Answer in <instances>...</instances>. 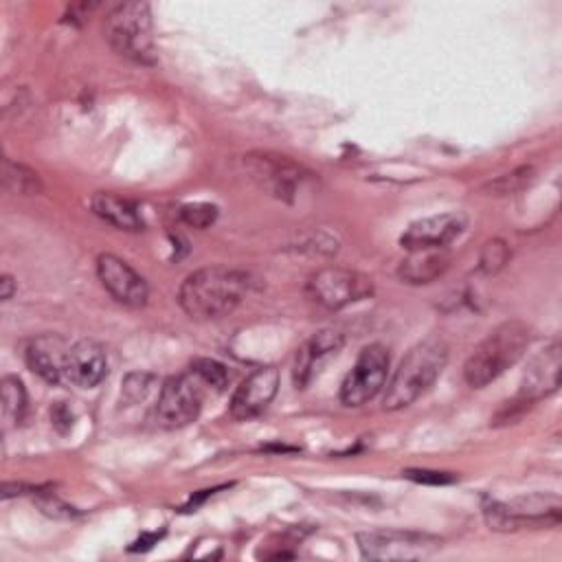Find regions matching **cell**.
Returning a JSON list of instances; mask_svg holds the SVG:
<instances>
[{
    "label": "cell",
    "mask_w": 562,
    "mask_h": 562,
    "mask_svg": "<svg viewBox=\"0 0 562 562\" xmlns=\"http://www.w3.org/2000/svg\"><path fill=\"white\" fill-rule=\"evenodd\" d=\"M158 538H160V533H145V536H143V538H138V540H136V542H134L130 549H132V551H138V549H149V547H151V544H154Z\"/></svg>",
    "instance_id": "31"
},
{
    "label": "cell",
    "mask_w": 562,
    "mask_h": 562,
    "mask_svg": "<svg viewBox=\"0 0 562 562\" xmlns=\"http://www.w3.org/2000/svg\"><path fill=\"white\" fill-rule=\"evenodd\" d=\"M97 274L101 285L123 305L143 307L147 303V283L145 279L121 257L116 255H99L97 257Z\"/></svg>",
    "instance_id": "11"
},
{
    "label": "cell",
    "mask_w": 562,
    "mask_h": 562,
    "mask_svg": "<svg viewBox=\"0 0 562 562\" xmlns=\"http://www.w3.org/2000/svg\"><path fill=\"white\" fill-rule=\"evenodd\" d=\"M18 292V283L11 274H2L0 277V299L2 301H9L13 294Z\"/></svg>",
    "instance_id": "30"
},
{
    "label": "cell",
    "mask_w": 562,
    "mask_h": 562,
    "mask_svg": "<svg viewBox=\"0 0 562 562\" xmlns=\"http://www.w3.org/2000/svg\"><path fill=\"white\" fill-rule=\"evenodd\" d=\"M446 362H448V349L443 342L424 340L415 345L404 356L391 382L386 384L384 408L397 411V408L411 406L417 397H422L435 384Z\"/></svg>",
    "instance_id": "2"
},
{
    "label": "cell",
    "mask_w": 562,
    "mask_h": 562,
    "mask_svg": "<svg viewBox=\"0 0 562 562\" xmlns=\"http://www.w3.org/2000/svg\"><path fill=\"white\" fill-rule=\"evenodd\" d=\"M531 180H533V169L531 167H518V169L496 178L494 182H490L485 187V191H490L492 195H512V193L525 189Z\"/></svg>",
    "instance_id": "23"
},
{
    "label": "cell",
    "mask_w": 562,
    "mask_h": 562,
    "mask_svg": "<svg viewBox=\"0 0 562 562\" xmlns=\"http://www.w3.org/2000/svg\"><path fill=\"white\" fill-rule=\"evenodd\" d=\"M465 228V217L461 213H441L413 222L402 235V246L413 248H446Z\"/></svg>",
    "instance_id": "16"
},
{
    "label": "cell",
    "mask_w": 562,
    "mask_h": 562,
    "mask_svg": "<svg viewBox=\"0 0 562 562\" xmlns=\"http://www.w3.org/2000/svg\"><path fill=\"white\" fill-rule=\"evenodd\" d=\"M37 507H40L46 516H50V518H64V520H68V518L77 516V509H75V507H70L68 503L59 501V498L53 496V494H40V496H37Z\"/></svg>",
    "instance_id": "27"
},
{
    "label": "cell",
    "mask_w": 562,
    "mask_h": 562,
    "mask_svg": "<svg viewBox=\"0 0 562 562\" xmlns=\"http://www.w3.org/2000/svg\"><path fill=\"white\" fill-rule=\"evenodd\" d=\"M156 378L149 375V373H130L125 380H123V391H121V397L125 404H136V402H143L151 386H154Z\"/></svg>",
    "instance_id": "24"
},
{
    "label": "cell",
    "mask_w": 562,
    "mask_h": 562,
    "mask_svg": "<svg viewBox=\"0 0 562 562\" xmlns=\"http://www.w3.org/2000/svg\"><path fill=\"white\" fill-rule=\"evenodd\" d=\"M485 522L496 531L525 527H549L560 522V501L555 496H529L485 507Z\"/></svg>",
    "instance_id": "7"
},
{
    "label": "cell",
    "mask_w": 562,
    "mask_h": 562,
    "mask_svg": "<svg viewBox=\"0 0 562 562\" xmlns=\"http://www.w3.org/2000/svg\"><path fill=\"white\" fill-rule=\"evenodd\" d=\"M279 389V371L274 367L255 369L235 389L231 400V415L235 419H252L268 408Z\"/></svg>",
    "instance_id": "13"
},
{
    "label": "cell",
    "mask_w": 562,
    "mask_h": 562,
    "mask_svg": "<svg viewBox=\"0 0 562 562\" xmlns=\"http://www.w3.org/2000/svg\"><path fill=\"white\" fill-rule=\"evenodd\" d=\"M2 182L13 193H22V195H33V193L42 191V182H40L37 173L20 162L9 160V158H4V162H2Z\"/></svg>",
    "instance_id": "21"
},
{
    "label": "cell",
    "mask_w": 562,
    "mask_h": 562,
    "mask_svg": "<svg viewBox=\"0 0 562 562\" xmlns=\"http://www.w3.org/2000/svg\"><path fill=\"white\" fill-rule=\"evenodd\" d=\"M250 288L252 281L246 272L224 266H209L191 272L182 281L178 303L191 318L211 321L231 314L250 292Z\"/></svg>",
    "instance_id": "1"
},
{
    "label": "cell",
    "mask_w": 562,
    "mask_h": 562,
    "mask_svg": "<svg viewBox=\"0 0 562 562\" xmlns=\"http://www.w3.org/2000/svg\"><path fill=\"white\" fill-rule=\"evenodd\" d=\"M105 35L119 55L138 64L156 61L151 13L147 2H125L114 7L105 18Z\"/></svg>",
    "instance_id": "4"
},
{
    "label": "cell",
    "mask_w": 562,
    "mask_h": 562,
    "mask_svg": "<svg viewBox=\"0 0 562 562\" xmlns=\"http://www.w3.org/2000/svg\"><path fill=\"white\" fill-rule=\"evenodd\" d=\"M389 373V351L386 347L373 342L367 345L353 369L347 373V378L340 384V402L345 406H362L369 400H373L386 384Z\"/></svg>",
    "instance_id": "9"
},
{
    "label": "cell",
    "mask_w": 562,
    "mask_h": 562,
    "mask_svg": "<svg viewBox=\"0 0 562 562\" xmlns=\"http://www.w3.org/2000/svg\"><path fill=\"white\" fill-rule=\"evenodd\" d=\"M191 371H193L206 386H211V389H215V391H224V389L228 386V380H231L226 367H224L222 362H217V360H211V358H198V360H193V362H191Z\"/></svg>",
    "instance_id": "22"
},
{
    "label": "cell",
    "mask_w": 562,
    "mask_h": 562,
    "mask_svg": "<svg viewBox=\"0 0 562 562\" xmlns=\"http://www.w3.org/2000/svg\"><path fill=\"white\" fill-rule=\"evenodd\" d=\"M558 386H560V345L551 342L531 360V364L525 371L516 400L507 404L514 408L531 406L540 397L553 393Z\"/></svg>",
    "instance_id": "12"
},
{
    "label": "cell",
    "mask_w": 562,
    "mask_h": 562,
    "mask_svg": "<svg viewBox=\"0 0 562 562\" xmlns=\"http://www.w3.org/2000/svg\"><path fill=\"white\" fill-rule=\"evenodd\" d=\"M507 259H509V248H507V244H505L503 239H490V241L483 246V250H481L479 263H481V270H483V272L494 274V272H498V270L507 263Z\"/></svg>",
    "instance_id": "26"
},
{
    "label": "cell",
    "mask_w": 562,
    "mask_h": 562,
    "mask_svg": "<svg viewBox=\"0 0 562 562\" xmlns=\"http://www.w3.org/2000/svg\"><path fill=\"white\" fill-rule=\"evenodd\" d=\"M215 217H217V206L209 202H193L180 209V220L193 228H206L215 222Z\"/></svg>",
    "instance_id": "25"
},
{
    "label": "cell",
    "mask_w": 562,
    "mask_h": 562,
    "mask_svg": "<svg viewBox=\"0 0 562 562\" xmlns=\"http://www.w3.org/2000/svg\"><path fill=\"white\" fill-rule=\"evenodd\" d=\"M108 375V356L94 340H77L70 345L64 362V380L79 386L92 389Z\"/></svg>",
    "instance_id": "14"
},
{
    "label": "cell",
    "mask_w": 562,
    "mask_h": 562,
    "mask_svg": "<svg viewBox=\"0 0 562 562\" xmlns=\"http://www.w3.org/2000/svg\"><path fill=\"white\" fill-rule=\"evenodd\" d=\"M26 389L20 378L4 375L0 382V404L4 426H18L26 415Z\"/></svg>",
    "instance_id": "20"
},
{
    "label": "cell",
    "mask_w": 562,
    "mask_h": 562,
    "mask_svg": "<svg viewBox=\"0 0 562 562\" xmlns=\"http://www.w3.org/2000/svg\"><path fill=\"white\" fill-rule=\"evenodd\" d=\"M358 549L367 560H422L432 555L441 542L435 536L419 533V531H362L356 536Z\"/></svg>",
    "instance_id": "5"
},
{
    "label": "cell",
    "mask_w": 562,
    "mask_h": 562,
    "mask_svg": "<svg viewBox=\"0 0 562 562\" xmlns=\"http://www.w3.org/2000/svg\"><path fill=\"white\" fill-rule=\"evenodd\" d=\"M529 345V327L520 321L498 325L479 347L470 353L463 367V378L472 389H483L509 369Z\"/></svg>",
    "instance_id": "3"
},
{
    "label": "cell",
    "mask_w": 562,
    "mask_h": 562,
    "mask_svg": "<svg viewBox=\"0 0 562 562\" xmlns=\"http://www.w3.org/2000/svg\"><path fill=\"white\" fill-rule=\"evenodd\" d=\"M90 206L97 217L112 224L114 228H121V231H140L143 228V217H140L136 204L127 198H121V195L108 193V191H99L92 195Z\"/></svg>",
    "instance_id": "19"
},
{
    "label": "cell",
    "mask_w": 562,
    "mask_h": 562,
    "mask_svg": "<svg viewBox=\"0 0 562 562\" xmlns=\"http://www.w3.org/2000/svg\"><path fill=\"white\" fill-rule=\"evenodd\" d=\"M202 384L193 371L165 380L154 408L156 424L162 428H182L195 422L204 397Z\"/></svg>",
    "instance_id": "6"
},
{
    "label": "cell",
    "mask_w": 562,
    "mask_h": 562,
    "mask_svg": "<svg viewBox=\"0 0 562 562\" xmlns=\"http://www.w3.org/2000/svg\"><path fill=\"white\" fill-rule=\"evenodd\" d=\"M244 165L252 180H257L261 187L272 191L277 198L292 200L301 182L305 180L307 171L290 160L288 156L270 154V151H255L244 156Z\"/></svg>",
    "instance_id": "10"
},
{
    "label": "cell",
    "mask_w": 562,
    "mask_h": 562,
    "mask_svg": "<svg viewBox=\"0 0 562 562\" xmlns=\"http://www.w3.org/2000/svg\"><path fill=\"white\" fill-rule=\"evenodd\" d=\"M345 338L336 329H321L312 338H307L294 358V384L296 389H305L321 371V367L340 351Z\"/></svg>",
    "instance_id": "15"
},
{
    "label": "cell",
    "mask_w": 562,
    "mask_h": 562,
    "mask_svg": "<svg viewBox=\"0 0 562 562\" xmlns=\"http://www.w3.org/2000/svg\"><path fill=\"white\" fill-rule=\"evenodd\" d=\"M373 292V283L362 272L329 266L318 270L307 281V294L312 301L327 310H340Z\"/></svg>",
    "instance_id": "8"
},
{
    "label": "cell",
    "mask_w": 562,
    "mask_h": 562,
    "mask_svg": "<svg viewBox=\"0 0 562 562\" xmlns=\"http://www.w3.org/2000/svg\"><path fill=\"white\" fill-rule=\"evenodd\" d=\"M450 268V252L446 248H413L402 259L397 277L411 285H428L443 277Z\"/></svg>",
    "instance_id": "18"
},
{
    "label": "cell",
    "mask_w": 562,
    "mask_h": 562,
    "mask_svg": "<svg viewBox=\"0 0 562 562\" xmlns=\"http://www.w3.org/2000/svg\"><path fill=\"white\" fill-rule=\"evenodd\" d=\"M404 476L411 479V481H417V483H426V485H446V483H452V481H454V474H450V472L424 470V468L406 470Z\"/></svg>",
    "instance_id": "28"
},
{
    "label": "cell",
    "mask_w": 562,
    "mask_h": 562,
    "mask_svg": "<svg viewBox=\"0 0 562 562\" xmlns=\"http://www.w3.org/2000/svg\"><path fill=\"white\" fill-rule=\"evenodd\" d=\"M50 422L59 432H68L72 428V411L66 406V402H55L50 408Z\"/></svg>",
    "instance_id": "29"
},
{
    "label": "cell",
    "mask_w": 562,
    "mask_h": 562,
    "mask_svg": "<svg viewBox=\"0 0 562 562\" xmlns=\"http://www.w3.org/2000/svg\"><path fill=\"white\" fill-rule=\"evenodd\" d=\"M70 345L55 334H44L33 338L26 345L24 358L33 373H37L42 380L50 384H59L64 380V362L68 356Z\"/></svg>",
    "instance_id": "17"
}]
</instances>
